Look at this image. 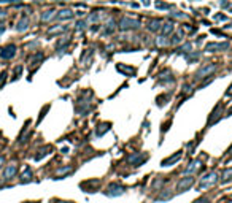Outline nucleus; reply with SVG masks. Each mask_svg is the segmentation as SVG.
<instances>
[{"label":"nucleus","mask_w":232,"mask_h":203,"mask_svg":"<svg viewBox=\"0 0 232 203\" xmlns=\"http://www.w3.org/2000/svg\"><path fill=\"white\" fill-rule=\"evenodd\" d=\"M107 195L108 197H118V195H123L124 193V187L123 186H119V184L113 182V184H110V186L107 187Z\"/></svg>","instance_id":"obj_3"},{"label":"nucleus","mask_w":232,"mask_h":203,"mask_svg":"<svg viewBox=\"0 0 232 203\" xmlns=\"http://www.w3.org/2000/svg\"><path fill=\"white\" fill-rule=\"evenodd\" d=\"M216 181H218V174L216 173H210V174H207V176L202 178V181L199 184V189L203 190V189H207V187H211Z\"/></svg>","instance_id":"obj_1"},{"label":"nucleus","mask_w":232,"mask_h":203,"mask_svg":"<svg viewBox=\"0 0 232 203\" xmlns=\"http://www.w3.org/2000/svg\"><path fill=\"white\" fill-rule=\"evenodd\" d=\"M227 95H232V86H230V89L227 90Z\"/></svg>","instance_id":"obj_21"},{"label":"nucleus","mask_w":232,"mask_h":203,"mask_svg":"<svg viewBox=\"0 0 232 203\" xmlns=\"http://www.w3.org/2000/svg\"><path fill=\"white\" fill-rule=\"evenodd\" d=\"M108 130V124H100L99 125V128H97V136H100L104 132H107Z\"/></svg>","instance_id":"obj_14"},{"label":"nucleus","mask_w":232,"mask_h":203,"mask_svg":"<svg viewBox=\"0 0 232 203\" xmlns=\"http://www.w3.org/2000/svg\"><path fill=\"white\" fill-rule=\"evenodd\" d=\"M215 68H216V65H205V67H202V68L196 73V78H197V79H202L203 76L210 75V73L215 70Z\"/></svg>","instance_id":"obj_6"},{"label":"nucleus","mask_w":232,"mask_h":203,"mask_svg":"<svg viewBox=\"0 0 232 203\" xmlns=\"http://www.w3.org/2000/svg\"><path fill=\"white\" fill-rule=\"evenodd\" d=\"M138 27H140L138 21H134L131 17H123L119 21V29L121 30H131V29H138Z\"/></svg>","instance_id":"obj_2"},{"label":"nucleus","mask_w":232,"mask_h":203,"mask_svg":"<svg viewBox=\"0 0 232 203\" xmlns=\"http://www.w3.org/2000/svg\"><path fill=\"white\" fill-rule=\"evenodd\" d=\"M194 203H210V201H208V198L203 197V198H199L197 201H194Z\"/></svg>","instance_id":"obj_20"},{"label":"nucleus","mask_w":232,"mask_h":203,"mask_svg":"<svg viewBox=\"0 0 232 203\" xmlns=\"http://www.w3.org/2000/svg\"><path fill=\"white\" fill-rule=\"evenodd\" d=\"M199 168H200V162H199V160L191 162L189 167H186V170H184V174H188V173H196Z\"/></svg>","instance_id":"obj_9"},{"label":"nucleus","mask_w":232,"mask_h":203,"mask_svg":"<svg viewBox=\"0 0 232 203\" xmlns=\"http://www.w3.org/2000/svg\"><path fill=\"white\" fill-rule=\"evenodd\" d=\"M172 30H173V25H172V24H165V25L162 27V32H164V33H170Z\"/></svg>","instance_id":"obj_17"},{"label":"nucleus","mask_w":232,"mask_h":203,"mask_svg":"<svg viewBox=\"0 0 232 203\" xmlns=\"http://www.w3.org/2000/svg\"><path fill=\"white\" fill-rule=\"evenodd\" d=\"M143 159H146V155L140 152V154H134V155H131V157H129V162H131L132 165H138Z\"/></svg>","instance_id":"obj_8"},{"label":"nucleus","mask_w":232,"mask_h":203,"mask_svg":"<svg viewBox=\"0 0 232 203\" xmlns=\"http://www.w3.org/2000/svg\"><path fill=\"white\" fill-rule=\"evenodd\" d=\"M229 43H208L205 46V49L208 52H215V51H222V49H227L229 48Z\"/></svg>","instance_id":"obj_5"},{"label":"nucleus","mask_w":232,"mask_h":203,"mask_svg":"<svg viewBox=\"0 0 232 203\" xmlns=\"http://www.w3.org/2000/svg\"><path fill=\"white\" fill-rule=\"evenodd\" d=\"M72 16H73V13H72L70 10H64V11H61V13L57 14L59 19H70Z\"/></svg>","instance_id":"obj_11"},{"label":"nucleus","mask_w":232,"mask_h":203,"mask_svg":"<svg viewBox=\"0 0 232 203\" xmlns=\"http://www.w3.org/2000/svg\"><path fill=\"white\" fill-rule=\"evenodd\" d=\"M156 44H159V46H165V44H169V41L165 40V36H157Z\"/></svg>","instance_id":"obj_15"},{"label":"nucleus","mask_w":232,"mask_h":203,"mask_svg":"<svg viewBox=\"0 0 232 203\" xmlns=\"http://www.w3.org/2000/svg\"><path fill=\"white\" fill-rule=\"evenodd\" d=\"M11 56H14V46H8L2 52V57H11Z\"/></svg>","instance_id":"obj_12"},{"label":"nucleus","mask_w":232,"mask_h":203,"mask_svg":"<svg viewBox=\"0 0 232 203\" xmlns=\"http://www.w3.org/2000/svg\"><path fill=\"white\" fill-rule=\"evenodd\" d=\"M148 29L153 30V32H156V30H161V29H162V25H161V22H159V21H151V22H150V25H148Z\"/></svg>","instance_id":"obj_10"},{"label":"nucleus","mask_w":232,"mask_h":203,"mask_svg":"<svg viewBox=\"0 0 232 203\" xmlns=\"http://www.w3.org/2000/svg\"><path fill=\"white\" fill-rule=\"evenodd\" d=\"M27 29V19H22L19 22V27H18V30H26Z\"/></svg>","instance_id":"obj_18"},{"label":"nucleus","mask_w":232,"mask_h":203,"mask_svg":"<svg viewBox=\"0 0 232 203\" xmlns=\"http://www.w3.org/2000/svg\"><path fill=\"white\" fill-rule=\"evenodd\" d=\"M192 184H194V178L192 176H186V178L180 179V182L177 184V190L178 192H186Z\"/></svg>","instance_id":"obj_4"},{"label":"nucleus","mask_w":232,"mask_h":203,"mask_svg":"<svg viewBox=\"0 0 232 203\" xmlns=\"http://www.w3.org/2000/svg\"><path fill=\"white\" fill-rule=\"evenodd\" d=\"M180 159H181V154L177 152V154L173 155V157H169V159L162 160V167H169V165H172V163H175V162H178Z\"/></svg>","instance_id":"obj_7"},{"label":"nucleus","mask_w":232,"mask_h":203,"mask_svg":"<svg viewBox=\"0 0 232 203\" xmlns=\"http://www.w3.org/2000/svg\"><path fill=\"white\" fill-rule=\"evenodd\" d=\"M53 16H54V11H46V13L41 16V19H43V21H49Z\"/></svg>","instance_id":"obj_16"},{"label":"nucleus","mask_w":232,"mask_h":203,"mask_svg":"<svg viewBox=\"0 0 232 203\" xmlns=\"http://www.w3.org/2000/svg\"><path fill=\"white\" fill-rule=\"evenodd\" d=\"M16 173V167H10V168H8L6 170V176H10V174H11V176H13V174Z\"/></svg>","instance_id":"obj_19"},{"label":"nucleus","mask_w":232,"mask_h":203,"mask_svg":"<svg viewBox=\"0 0 232 203\" xmlns=\"http://www.w3.org/2000/svg\"><path fill=\"white\" fill-rule=\"evenodd\" d=\"M230 179H232V168H227L222 173V182H229Z\"/></svg>","instance_id":"obj_13"}]
</instances>
